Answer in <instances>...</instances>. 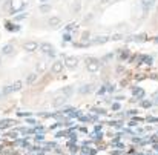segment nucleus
<instances>
[{"label": "nucleus", "mask_w": 158, "mask_h": 155, "mask_svg": "<svg viewBox=\"0 0 158 155\" xmlns=\"http://www.w3.org/2000/svg\"><path fill=\"white\" fill-rule=\"evenodd\" d=\"M86 68H88V71L91 72H97L100 68V62L97 60V58H86Z\"/></svg>", "instance_id": "f257e3e1"}, {"label": "nucleus", "mask_w": 158, "mask_h": 155, "mask_svg": "<svg viewBox=\"0 0 158 155\" xmlns=\"http://www.w3.org/2000/svg\"><path fill=\"white\" fill-rule=\"evenodd\" d=\"M48 25H49L51 29H57V28H60V26L63 25V20L60 19L58 15H52V17L48 20Z\"/></svg>", "instance_id": "f03ea898"}, {"label": "nucleus", "mask_w": 158, "mask_h": 155, "mask_svg": "<svg viewBox=\"0 0 158 155\" xmlns=\"http://www.w3.org/2000/svg\"><path fill=\"white\" fill-rule=\"evenodd\" d=\"M23 49L26 52H34L39 49V43H37L35 40H29V42H25V45H23Z\"/></svg>", "instance_id": "7ed1b4c3"}, {"label": "nucleus", "mask_w": 158, "mask_h": 155, "mask_svg": "<svg viewBox=\"0 0 158 155\" xmlns=\"http://www.w3.org/2000/svg\"><path fill=\"white\" fill-rule=\"evenodd\" d=\"M51 72L54 74H60V72H63V62L62 60H55L51 65Z\"/></svg>", "instance_id": "20e7f679"}, {"label": "nucleus", "mask_w": 158, "mask_h": 155, "mask_svg": "<svg viewBox=\"0 0 158 155\" xmlns=\"http://www.w3.org/2000/svg\"><path fill=\"white\" fill-rule=\"evenodd\" d=\"M39 49L42 52H45V54H54V46L51 43H48V42H45V43H40L39 45Z\"/></svg>", "instance_id": "39448f33"}, {"label": "nucleus", "mask_w": 158, "mask_h": 155, "mask_svg": "<svg viewBox=\"0 0 158 155\" xmlns=\"http://www.w3.org/2000/svg\"><path fill=\"white\" fill-rule=\"evenodd\" d=\"M19 89H21V83H20V82L11 84V86H5V88H3V94L6 95V94H11V92H14V91H19Z\"/></svg>", "instance_id": "423d86ee"}, {"label": "nucleus", "mask_w": 158, "mask_h": 155, "mask_svg": "<svg viewBox=\"0 0 158 155\" xmlns=\"http://www.w3.org/2000/svg\"><path fill=\"white\" fill-rule=\"evenodd\" d=\"M77 65H78V60L75 57H68L66 60H64V66L69 68V69H74Z\"/></svg>", "instance_id": "0eeeda50"}, {"label": "nucleus", "mask_w": 158, "mask_h": 155, "mask_svg": "<svg viewBox=\"0 0 158 155\" xmlns=\"http://www.w3.org/2000/svg\"><path fill=\"white\" fill-rule=\"evenodd\" d=\"M64 103H66V97H64V95H60V97L54 98L52 106H54V108H58V106H62V104H64Z\"/></svg>", "instance_id": "6e6552de"}, {"label": "nucleus", "mask_w": 158, "mask_h": 155, "mask_svg": "<svg viewBox=\"0 0 158 155\" xmlns=\"http://www.w3.org/2000/svg\"><path fill=\"white\" fill-rule=\"evenodd\" d=\"M12 51H14V46L11 45V43H6V45L2 48V54H3V55H9V54H12Z\"/></svg>", "instance_id": "1a4fd4ad"}, {"label": "nucleus", "mask_w": 158, "mask_h": 155, "mask_svg": "<svg viewBox=\"0 0 158 155\" xmlns=\"http://www.w3.org/2000/svg\"><path fill=\"white\" fill-rule=\"evenodd\" d=\"M51 9H52V6H51L49 3H42L40 8H39V11H40L42 14H46V12H49Z\"/></svg>", "instance_id": "9d476101"}, {"label": "nucleus", "mask_w": 158, "mask_h": 155, "mask_svg": "<svg viewBox=\"0 0 158 155\" xmlns=\"http://www.w3.org/2000/svg\"><path fill=\"white\" fill-rule=\"evenodd\" d=\"M37 77H39V74L37 72H31L28 77H26V84H32L37 80Z\"/></svg>", "instance_id": "9b49d317"}, {"label": "nucleus", "mask_w": 158, "mask_h": 155, "mask_svg": "<svg viewBox=\"0 0 158 155\" xmlns=\"http://www.w3.org/2000/svg\"><path fill=\"white\" fill-rule=\"evenodd\" d=\"M80 8H81V0H75L74 5H72V12H74V14L80 12Z\"/></svg>", "instance_id": "f8f14e48"}, {"label": "nucleus", "mask_w": 158, "mask_h": 155, "mask_svg": "<svg viewBox=\"0 0 158 155\" xmlns=\"http://www.w3.org/2000/svg\"><path fill=\"white\" fill-rule=\"evenodd\" d=\"M154 3H155V0H143V8H144V11H149Z\"/></svg>", "instance_id": "ddd939ff"}, {"label": "nucleus", "mask_w": 158, "mask_h": 155, "mask_svg": "<svg viewBox=\"0 0 158 155\" xmlns=\"http://www.w3.org/2000/svg\"><path fill=\"white\" fill-rule=\"evenodd\" d=\"M109 39L106 35H101V37H97V39H94V42H92V43H106Z\"/></svg>", "instance_id": "4468645a"}, {"label": "nucleus", "mask_w": 158, "mask_h": 155, "mask_svg": "<svg viewBox=\"0 0 158 155\" xmlns=\"http://www.w3.org/2000/svg\"><path fill=\"white\" fill-rule=\"evenodd\" d=\"M91 89H92V86H91V84H88V86H81L80 88V92H91Z\"/></svg>", "instance_id": "2eb2a0df"}, {"label": "nucleus", "mask_w": 158, "mask_h": 155, "mask_svg": "<svg viewBox=\"0 0 158 155\" xmlns=\"http://www.w3.org/2000/svg\"><path fill=\"white\" fill-rule=\"evenodd\" d=\"M89 33H88V31H85V33L83 34H81V40H83V42H86V40H89Z\"/></svg>", "instance_id": "dca6fc26"}, {"label": "nucleus", "mask_w": 158, "mask_h": 155, "mask_svg": "<svg viewBox=\"0 0 158 155\" xmlns=\"http://www.w3.org/2000/svg\"><path fill=\"white\" fill-rule=\"evenodd\" d=\"M9 6H11V0H8V2L5 3V9H6V11H8V9H9ZM8 12H9V11H8Z\"/></svg>", "instance_id": "f3484780"}, {"label": "nucleus", "mask_w": 158, "mask_h": 155, "mask_svg": "<svg viewBox=\"0 0 158 155\" xmlns=\"http://www.w3.org/2000/svg\"><path fill=\"white\" fill-rule=\"evenodd\" d=\"M111 0H100V5H107Z\"/></svg>", "instance_id": "a211bd4d"}, {"label": "nucleus", "mask_w": 158, "mask_h": 155, "mask_svg": "<svg viewBox=\"0 0 158 155\" xmlns=\"http://www.w3.org/2000/svg\"><path fill=\"white\" fill-rule=\"evenodd\" d=\"M64 40H71V34H69V33L64 34Z\"/></svg>", "instance_id": "6ab92c4d"}, {"label": "nucleus", "mask_w": 158, "mask_h": 155, "mask_svg": "<svg viewBox=\"0 0 158 155\" xmlns=\"http://www.w3.org/2000/svg\"><path fill=\"white\" fill-rule=\"evenodd\" d=\"M39 69H40V71H43V69H45V63H40V66H39Z\"/></svg>", "instance_id": "aec40b11"}, {"label": "nucleus", "mask_w": 158, "mask_h": 155, "mask_svg": "<svg viewBox=\"0 0 158 155\" xmlns=\"http://www.w3.org/2000/svg\"><path fill=\"white\" fill-rule=\"evenodd\" d=\"M40 2H42V3H46V2H48V0H40Z\"/></svg>", "instance_id": "412c9836"}, {"label": "nucleus", "mask_w": 158, "mask_h": 155, "mask_svg": "<svg viewBox=\"0 0 158 155\" xmlns=\"http://www.w3.org/2000/svg\"><path fill=\"white\" fill-rule=\"evenodd\" d=\"M0 63H2V60H0Z\"/></svg>", "instance_id": "4be33fe9"}]
</instances>
